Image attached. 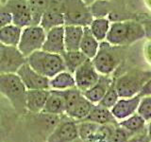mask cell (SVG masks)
I'll list each match as a JSON object with an SVG mask.
<instances>
[{
  "label": "cell",
  "mask_w": 151,
  "mask_h": 142,
  "mask_svg": "<svg viewBox=\"0 0 151 142\" xmlns=\"http://www.w3.org/2000/svg\"><path fill=\"white\" fill-rule=\"evenodd\" d=\"M27 88L16 73L0 74V94L11 102L16 113L23 115L27 112Z\"/></svg>",
  "instance_id": "1"
},
{
  "label": "cell",
  "mask_w": 151,
  "mask_h": 142,
  "mask_svg": "<svg viewBox=\"0 0 151 142\" xmlns=\"http://www.w3.org/2000/svg\"><path fill=\"white\" fill-rule=\"evenodd\" d=\"M145 36L143 24L136 21H120L111 24L106 42L112 46H123L143 39Z\"/></svg>",
  "instance_id": "2"
},
{
  "label": "cell",
  "mask_w": 151,
  "mask_h": 142,
  "mask_svg": "<svg viewBox=\"0 0 151 142\" xmlns=\"http://www.w3.org/2000/svg\"><path fill=\"white\" fill-rule=\"evenodd\" d=\"M27 63L38 73L51 79L61 71L66 70L60 54L50 53L42 49L37 50L26 58Z\"/></svg>",
  "instance_id": "3"
},
{
  "label": "cell",
  "mask_w": 151,
  "mask_h": 142,
  "mask_svg": "<svg viewBox=\"0 0 151 142\" xmlns=\"http://www.w3.org/2000/svg\"><path fill=\"white\" fill-rule=\"evenodd\" d=\"M151 78V72L144 70H130L114 83L115 89L120 98H130L138 95L143 85Z\"/></svg>",
  "instance_id": "4"
},
{
  "label": "cell",
  "mask_w": 151,
  "mask_h": 142,
  "mask_svg": "<svg viewBox=\"0 0 151 142\" xmlns=\"http://www.w3.org/2000/svg\"><path fill=\"white\" fill-rule=\"evenodd\" d=\"M92 62L99 74L111 75L120 63V53L116 46L103 41L99 45L97 53L92 59Z\"/></svg>",
  "instance_id": "5"
},
{
  "label": "cell",
  "mask_w": 151,
  "mask_h": 142,
  "mask_svg": "<svg viewBox=\"0 0 151 142\" xmlns=\"http://www.w3.org/2000/svg\"><path fill=\"white\" fill-rule=\"evenodd\" d=\"M46 31L40 25H30L22 30L21 38L17 46L20 53L27 58L31 53L42 49Z\"/></svg>",
  "instance_id": "6"
},
{
  "label": "cell",
  "mask_w": 151,
  "mask_h": 142,
  "mask_svg": "<svg viewBox=\"0 0 151 142\" xmlns=\"http://www.w3.org/2000/svg\"><path fill=\"white\" fill-rule=\"evenodd\" d=\"M64 26L88 27L93 21V14L81 0H68L64 9Z\"/></svg>",
  "instance_id": "7"
},
{
  "label": "cell",
  "mask_w": 151,
  "mask_h": 142,
  "mask_svg": "<svg viewBox=\"0 0 151 142\" xmlns=\"http://www.w3.org/2000/svg\"><path fill=\"white\" fill-rule=\"evenodd\" d=\"M78 138V121L63 115L58 125L46 137L45 142H71Z\"/></svg>",
  "instance_id": "8"
},
{
  "label": "cell",
  "mask_w": 151,
  "mask_h": 142,
  "mask_svg": "<svg viewBox=\"0 0 151 142\" xmlns=\"http://www.w3.org/2000/svg\"><path fill=\"white\" fill-rule=\"evenodd\" d=\"M12 14V23L21 28L32 25L30 9L27 0H8L2 6Z\"/></svg>",
  "instance_id": "9"
},
{
  "label": "cell",
  "mask_w": 151,
  "mask_h": 142,
  "mask_svg": "<svg viewBox=\"0 0 151 142\" xmlns=\"http://www.w3.org/2000/svg\"><path fill=\"white\" fill-rule=\"evenodd\" d=\"M26 62L17 47L5 46L0 43V74L15 73Z\"/></svg>",
  "instance_id": "10"
},
{
  "label": "cell",
  "mask_w": 151,
  "mask_h": 142,
  "mask_svg": "<svg viewBox=\"0 0 151 142\" xmlns=\"http://www.w3.org/2000/svg\"><path fill=\"white\" fill-rule=\"evenodd\" d=\"M15 73L19 76L27 90L50 89L49 79L38 73L27 63V61L17 69Z\"/></svg>",
  "instance_id": "11"
},
{
  "label": "cell",
  "mask_w": 151,
  "mask_h": 142,
  "mask_svg": "<svg viewBox=\"0 0 151 142\" xmlns=\"http://www.w3.org/2000/svg\"><path fill=\"white\" fill-rule=\"evenodd\" d=\"M76 87L82 93L94 85L100 77V74L94 67L91 59H87L74 72Z\"/></svg>",
  "instance_id": "12"
},
{
  "label": "cell",
  "mask_w": 151,
  "mask_h": 142,
  "mask_svg": "<svg viewBox=\"0 0 151 142\" xmlns=\"http://www.w3.org/2000/svg\"><path fill=\"white\" fill-rule=\"evenodd\" d=\"M140 101V95H135L130 98H120L111 111L116 120H123L137 112Z\"/></svg>",
  "instance_id": "13"
},
{
  "label": "cell",
  "mask_w": 151,
  "mask_h": 142,
  "mask_svg": "<svg viewBox=\"0 0 151 142\" xmlns=\"http://www.w3.org/2000/svg\"><path fill=\"white\" fill-rule=\"evenodd\" d=\"M42 50L50 53L61 54L65 51L64 46V26L57 27L46 31Z\"/></svg>",
  "instance_id": "14"
},
{
  "label": "cell",
  "mask_w": 151,
  "mask_h": 142,
  "mask_svg": "<svg viewBox=\"0 0 151 142\" xmlns=\"http://www.w3.org/2000/svg\"><path fill=\"white\" fill-rule=\"evenodd\" d=\"M49 89L27 90L26 98L27 112L30 114H38L42 112L48 98Z\"/></svg>",
  "instance_id": "15"
},
{
  "label": "cell",
  "mask_w": 151,
  "mask_h": 142,
  "mask_svg": "<svg viewBox=\"0 0 151 142\" xmlns=\"http://www.w3.org/2000/svg\"><path fill=\"white\" fill-rule=\"evenodd\" d=\"M112 83H113L110 78V75H102L99 77L97 83L93 85L91 88L83 92V95L92 103L97 104L105 96V94Z\"/></svg>",
  "instance_id": "16"
},
{
  "label": "cell",
  "mask_w": 151,
  "mask_h": 142,
  "mask_svg": "<svg viewBox=\"0 0 151 142\" xmlns=\"http://www.w3.org/2000/svg\"><path fill=\"white\" fill-rule=\"evenodd\" d=\"M65 111L66 105L63 91L49 89L48 98L46 99L42 112L52 114V115L63 116L65 115Z\"/></svg>",
  "instance_id": "17"
},
{
  "label": "cell",
  "mask_w": 151,
  "mask_h": 142,
  "mask_svg": "<svg viewBox=\"0 0 151 142\" xmlns=\"http://www.w3.org/2000/svg\"><path fill=\"white\" fill-rule=\"evenodd\" d=\"M84 28L80 26H64V46L66 51L79 50Z\"/></svg>",
  "instance_id": "18"
},
{
  "label": "cell",
  "mask_w": 151,
  "mask_h": 142,
  "mask_svg": "<svg viewBox=\"0 0 151 142\" xmlns=\"http://www.w3.org/2000/svg\"><path fill=\"white\" fill-rule=\"evenodd\" d=\"M84 120H89L99 125L117 124L115 117H113L111 109L106 108L100 104H93L91 112Z\"/></svg>",
  "instance_id": "19"
},
{
  "label": "cell",
  "mask_w": 151,
  "mask_h": 142,
  "mask_svg": "<svg viewBox=\"0 0 151 142\" xmlns=\"http://www.w3.org/2000/svg\"><path fill=\"white\" fill-rule=\"evenodd\" d=\"M99 49V42L93 35L88 27H84L83 36L80 42L79 50L87 57L88 59H93L96 55Z\"/></svg>",
  "instance_id": "20"
},
{
  "label": "cell",
  "mask_w": 151,
  "mask_h": 142,
  "mask_svg": "<svg viewBox=\"0 0 151 142\" xmlns=\"http://www.w3.org/2000/svg\"><path fill=\"white\" fill-rule=\"evenodd\" d=\"M93 106V103H92L84 97V95H82V97L78 99V102L70 110L66 112L65 115L77 121H81L88 117Z\"/></svg>",
  "instance_id": "21"
},
{
  "label": "cell",
  "mask_w": 151,
  "mask_h": 142,
  "mask_svg": "<svg viewBox=\"0 0 151 142\" xmlns=\"http://www.w3.org/2000/svg\"><path fill=\"white\" fill-rule=\"evenodd\" d=\"M49 87L52 90H60V91L76 87L74 74L67 70L61 71L53 78L49 79Z\"/></svg>",
  "instance_id": "22"
},
{
  "label": "cell",
  "mask_w": 151,
  "mask_h": 142,
  "mask_svg": "<svg viewBox=\"0 0 151 142\" xmlns=\"http://www.w3.org/2000/svg\"><path fill=\"white\" fill-rule=\"evenodd\" d=\"M23 28H19L13 24L0 28V43L5 46L17 47L21 38Z\"/></svg>",
  "instance_id": "23"
},
{
  "label": "cell",
  "mask_w": 151,
  "mask_h": 142,
  "mask_svg": "<svg viewBox=\"0 0 151 142\" xmlns=\"http://www.w3.org/2000/svg\"><path fill=\"white\" fill-rule=\"evenodd\" d=\"M40 26L45 31H48L57 27L64 26V14L60 12L48 9L42 14Z\"/></svg>",
  "instance_id": "24"
},
{
  "label": "cell",
  "mask_w": 151,
  "mask_h": 142,
  "mask_svg": "<svg viewBox=\"0 0 151 142\" xmlns=\"http://www.w3.org/2000/svg\"><path fill=\"white\" fill-rule=\"evenodd\" d=\"M60 55L63 59L66 70L69 71L72 74H74L77 68H78L88 59L80 50H75V51L65 50Z\"/></svg>",
  "instance_id": "25"
},
{
  "label": "cell",
  "mask_w": 151,
  "mask_h": 142,
  "mask_svg": "<svg viewBox=\"0 0 151 142\" xmlns=\"http://www.w3.org/2000/svg\"><path fill=\"white\" fill-rule=\"evenodd\" d=\"M110 27L111 23L108 19L104 17H96L90 24L89 28L98 42H103L106 40Z\"/></svg>",
  "instance_id": "26"
},
{
  "label": "cell",
  "mask_w": 151,
  "mask_h": 142,
  "mask_svg": "<svg viewBox=\"0 0 151 142\" xmlns=\"http://www.w3.org/2000/svg\"><path fill=\"white\" fill-rule=\"evenodd\" d=\"M98 127L99 124L89 120L78 121V137L85 142H92L98 130Z\"/></svg>",
  "instance_id": "27"
},
{
  "label": "cell",
  "mask_w": 151,
  "mask_h": 142,
  "mask_svg": "<svg viewBox=\"0 0 151 142\" xmlns=\"http://www.w3.org/2000/svg\"><path fill=\"white\" fill-rule=\"evenodd\" d=\"M30 9L32 25H40L41 19L48 9V0H27Z\"/></svg>",
  "instance_id": "28"
},
{
  "label": "cell",
  "mask_w": 151,
  "mask_h": 142,
  "mask_svg": "<svg viewBox=\"0 0 151 142\" xmlns=\"http://www.w3.org/2000/svg\"><path fill=\"white\" fill-rule=\"evenodd\" d=\"M146 121L139 114H133L130 117L121 120L118 125L125 128L127 131L130 132L131 134H135L145 129Z\"/></svg>",
  "instance_id": "29"
},
{
  "label": "cell",
  "mask_w": 151,
  "mask_h": 142,
  "mask_svg": "<svg viewBox=\"0 0 151 142\" xmlns=\"http://www.w3.org/2000/svg\"><path fill=\"white\" fill-rule=\"evenodd\" d=\"M132 135L133 134L127 131L125 128L118 125L117 123V124L113 125L107 142H126Z\"/></svg>",
  "instance_id": "30"
},
{
  "label": "cell",
  "mask_w": 151,
  "mask_h": 142,
  "mask_svg": "<svg viewBox=\"0 0 151 142\" xmlns=\"http://www.w3.org/2000/svg\"><path fill=\"white\" fill-rule=\"evenodd\" d=\"M119 99H120V97L115 89L114 83H113L111 84V86L109 88L107 93L105 94V96L103 97V99L97 104H100V105L106 107V108L111 109L113 106H114V104L117 102V101Z\"/></svg>",
  "instance_id": "31"
},
{
  "label": "cell",
  "mask_w": 151,
  "mask_h": 142,
  "mask_svg": "<svg viewBox=\"0 0 151 142\" xmlns=\"http://www.w3.org/2000/svg\"><path fill=\"white\" fill-rule=\"evenodd\" d=\"M137 114H139L146 122L151 120V96L141 97Z\"/></svg>",
  "instance_id": "32"
},
{
  "label": "cell",
  "mask_w": 151,
  "mask_h": 142,
  "mask_svg": "<svg viewBox=\"0 0 151 142\" xmlns=\"http://www.w3.org/2000/svg\"><path fill=\"white\" fill-rule=\"evenodd\" d=\"M151 136L149 135L147 129H144L132 135L126 142H150Z\"/></svg>",
  "instance_id": "33"
},
{
  "label": "cell",
  "mask_w": 151,
  "mask_h": 142,
  "mask_svg": "<svg viewBox=\"0 0 151 142\" xmlns=\"http://www.w3.org/2000/svg\"><path fill=\"white\" fill-rule=\"evenodd\" d=\"M12 14L1 6V8H0V28L12 24Z\"/></svg>",
  "instance_id": "34"
},
{
  "label": "cell",
  "mask_w": 151,
  "mask_h": 142,
  "mask_svg": "<svg viewBox=\"0 0 151 142\" xmlns=\"http://www.w3.org/2000/svg\"><path fill=\"white\" fill-rule=\"evenodd\" d=\"M67 1L68 0H48V9L63 13Z\"/></svg>",
  "instance_id": "35"
},
{
  "label": "cell",
  "mask_w": 151,
  "mask_h": 142,
  "mask_svg": "<svg viewBox=\"0 0 151 142\" xmlns=\"http://www.w3.org/2000/svg\"><path fill=\"white\" fill-rule=\"evenodd\" d=\"M138 95H140L141 97L151 96V78L143 85V87H142Z\"/></svg>",
  "instance_id": "36"
},
{
  "label": "cell",
  "mask_w": 151,
  "mask_h": 142,
  "mask_svg": "<svg viewBox=\"0 0 151 142\" xmlns=\"http://www.w3.org/2000/svg\"><path fill=\"white\" fill-rule=\"evenodd\" d=\"M145 56L147 62L151 64V41L147 42L145 46Z\"/></svg>",
  "instance_id": "37"
},
{
  "label": "cell",
  "mask_w": 151,
  "mask_h": 142,
  "mask_svg": "<svg viewBox=\"0 0 151 142\" xmlns=\"http://www.w3.org/2000/svg\"><path fill=\"white\" fill-rule=\"evenodd\" d=\"M144 28H145V35H150L151 36V18L148 19L144 24Z\"/></svg>",
  "instance_id": "38"
},
{
  "label": "cell",
  "mask_w": 151,
  "mask_h": 142,
  "mask_svg": "<svg viewBox=\"0 0 151 142\" xmlns=\"http://www.w3.org/2000/svg\"><path fill=\"white\" fill-rule=\"evenodd\" d=\"M81 1L86 5V6H91V5H93V3H96V2H97L98 0H81Z\"/></svg>",
  "instance_id": "39"
},
{
  "label": "cell",
  "mask_w": 151,
  "mask_h": 142,
  "mask_svg": "<svg viewBox=\"0 0 151 142\" xmlns=\"http://www.w3.org/2000/svg\"><path fill=\"white\" fill-rule=\"evenodd\" d=\"M147 132H148L149 135L151 136V120L149 121V124H148V126H147Z\"/></svg>",
  "instance_id": "40"
},
{
  "label": "cell",
  "mask_w": 151,
  "mask_h": 142,
  "mask_svg": "<svg viewBox=\"0 0 151 142\" xmlns=\"http://www.w3.org/2000/svg\"><path fill=\"white\" fill-rule=\"evenodd\" d=\"M71 142H85V141H83L82 139H80L79 137L78 138H77V139H75V140H73V141H71Z\"/></svg>",
  "instance_id": "41"
},
{
  "label": "cell",
  "mask_w": 151,
  "mask_h": 142,
  "mask_svg": "<svg viewBox=\"0 0 151 142\" xmlns=\"http://www.w3.org/2000/svg\"><path fill=\"white\" fill-rule=\"evenodd\" d=\"M8 2V0H0V4H1V6H3V5H5Z\"/></svg>",
  "instance_id": "42"
},
{
  "label": "cell",
  "mask_w": 151,
  "mask_h": 142,
  "mask_svg": "<svg viewBox=\"0 0 151 142\" xmlns=\"http://www.w3.org/2000/svg\"><path fill=\"white\" fill-rule=\"evenodd\" d=\"M150 142H151V141H150Z\"/></svg>",
  "instance_id": "43"
}]
</instances>
